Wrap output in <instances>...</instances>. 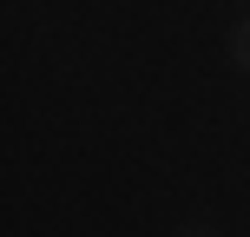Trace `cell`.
<instances>
[{"mask_svg": "<svg viewBox=\"0 0 250 237\" xmlns=\"http://www.w3.org/2000/svg\"><path fill=\"white\" fill-rule=\"evenodd\" d=\"M230 53H237V66H244V73H250V20L237 26V40H230Z\"/></svg>", "mask_w": 250, "mask_h": 237, "instance_id": "obj_1", "label": "cell"}]
</instances>
